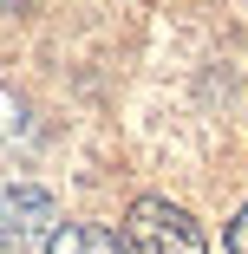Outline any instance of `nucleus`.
Returning <instances> with one entry per match:
<instances>
[{"label":"nucleus","mask_w":248,"mask_h":254,"mask_svg":"<svg viewBox=\"0 0 248 254\" xmlns=\"http://www.w3.org/2000/svg\"><path fill=\"white\" fill-rule=\"evenodd\" d=\"M124 248L131 254H209L196 215L176 209L170 195H137L124 209Z\"/></svg>","instance_id":"nucleus-1"},{"label":"nucleus","mask_w":248,"mask_h":254,"mask_svg":"<svg viewBox=\"0 0 248 254\" xmlns=\"http://www.w3.org/2000/svg\"><path fill=\"white\" fill-rule=\"evenodd\" d=\"M59 202L39 183H7L0 189V254H46L59 235Z\"/></svg>","instance_id":"nucleus-2"},{"label":"nucleus","mask_w":248,"mask_h":254,"mask_svg":"<svg viewBox=\"0 0 248 254\" xmlns=\"http://www.w3.org/2000/svg\"><path fill=\"white\" fill-rule=\"evenodd\" d=\"M46 254H131V248H124V235H111L105 222H66Z\"/></svg>","instance_id":"nucleus-3"},{"label":"nucleus","mask_w":248,"mask_h":254,"mask_svg":"<svg viewBox=\"0 0 248 254\" xmlns=\"http://www.w3.org/2000/svg\"><path fill=\"white\" fill-rule=\"evenodd\" d=\"M229 254H248V202H242V209H235V222H229Z\"/></svg>","instance_id":"nucleus-4"},{"label":"nucleus","mask_w":248,"mask_h":254,"mask_svg":"<svg viewBox=\"0 0 248 254\" xmlns=\"http://www.w3.org/2000/svg\"><path fill=\"white\" fill-rule=\"evenodd\" d=\"M0 7H13V0H0Z\"/></svg>","instance_id":"nucleus-5"}]
</instances>
